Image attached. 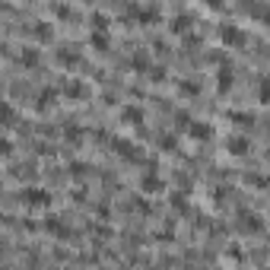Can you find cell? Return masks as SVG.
Returning a JSON list of instances; mask_svg holds the SVG:
<instances>
[{
    "instance_id": "cell-1",
    "label": "cell",
    "mask_w": 270,
    "mask_h": 270,
    "mask_svg": "<svg viewBox=\"0 0 270 270\" xmlns=\"http://www.w3.org/2000/svg\"><path fill=\"white\" fill-rule=\"evenodd\" d=\"M19 197H22L29 207H48V204H51V194H48V191H41V188H25Z\"/></svg>"
},
{
    "instance_id": "cell-2",
    "label": "cell",
    "mask_w": 270,
    "mask_h": 270,
    "mask_svg": "<svg viewBox=\"0 0 270 270\" xmlns=\"http://www.w3.org/2000/svg\"><path fill=\"white\" fill-rule=\"evenodd\" d=\"M64 92L70 95V99H86V95H89V89H86L80 80H67L64 83Z\"/></svg>"
},
{
    "instance_id": "cell-3",
    "label": "cell",
    "mask_w": 270,
    "mask_h": 270,
    "mask_svg": "<svg viewBox=\"0 0 270 270\" xmlns=\"http://www.w3.org/2000/svg\"><path fill=\"white\" fill-rule=\"evenodd\" d=\"M220 38L226 41V45H235V41H242L245 35H242L239 25H223V29H220Z\"/></svg>"
},
{
    "instance_id": "cell-4",
    "label": "cell",
    "mask_w": 270,
    "mask_h": 270,
    "mask_svg": "<svg viewBox=\"0 0 270 270\" xmlns=\"http://www.w3.org/2000/svg\"><path fill=\"white\" fill-rule=\"evenodd\" d=\"M13 121H16V108H13L6 99H0V127L13 124Z\"/></svg>"
},
{
    "instance_id": "cell-5",
    "label": "cell",
    "mask_w": 270,
    "mask_h": 270,
    "mask_svg": "<svg viewBox=\"0 0 270 270\" xmlns=\"http://www.w3.org/2000/svg\"><path fill=\"white\" fill-rule=\"evenodd\" d=\"M19 60H22L25 67H38L41 51H38V48H22V51H19Z\"/></svg>"
},
{
    "instance_id": "cell-6",
    "label": "cell",
    "mask_w": 270,
    "mask_h": 270,
    "mask_svg": "<svg viewBox=\"0 0 270 270\" xmlns=\"http://www.w3.org/2000/svg\"><path fill=\"white\" fill-rule=\"evenodd\" d=\"M191 137H200V140H207V137H210L213 134V130H210V124H207V121H191Z\"/></svg>"
},
{
    "instance_id": "cell-7",
    "label": "cell",
    "mask_w": 270,
    "mask_h": 270,
    "mask_svg": "<svg viewBox=\"0 0 270 270\" xmlns=\"http://www.w3.org/2000/svg\"><path fill=\"white\" fill-rule=\"evenodd\" d=\"M45 229H48L51 235H57V239H67V235H70V232H67V226L60 223V220H54V216H51V220H45Z\"/></svg>"
},
{
    "instance_id": "cell-8",
    "label": "cell",
    "mask_w": 270,
    "mask_h": 270,
    "mask_svg": "<svg viewBox=\"0 0 270 270\" xmlns=\"http://www.w3.org/2000/svg\"><path fill=\"white\" fill-rule=\"evenodd\" d=\"M32 35H35V38H41V41H51L54 29H51V22H35V25H32Z\"/></svg>"
},
{
    "instance_id": "cell-9",
    "label": "cell",
    "mask_w": 270,
    "mask_h": 270,
    "mask_svg": "<svg viewBox=\"0 0 270 270\" xmlns=\"http://www.w3.org/2000/svg\"><path fill=\"white\" fill-rule=\"evenodd\" d=\"M140 188L143 191H162V181H159V175H153V172H150V175H143Z\"/></svg>"
},
{
    "instance_id": "cell-10",
    "label": "cell",
    "mask_w": 270,
    "mask_h": 270,
    "mask_svg": "<svg viewBox=\"0 0 270 270\" xmlns=\"http://www.w3.org/2000/svg\"><path fill=\"white\" fill-rule=\"evenodd\" d=\"M76 60H80V57H76L73 51H67V48L57 51V64H76Z\"/></svg>"
},
{
    "instance_id": "cell-11",
    "label": "cell",
    "mask_w": 270,
    "mask_h": 270,
    "mask_svg": "<svg viewBox=\"0 0 270 270\" xmlns=\"http://www.w3.org/2000/svg\"><path fill=\"white\" fill-rule=\"evenodd\" d=\"M229 150H232L235 156H242V153H245V150H248V143H245V140H242V137H232V140H229Z\"/></svg>"
},
{
    "instance_id": "cell-12",
    "label": "cell",
    "mask_w": 270,
    "mask_h": 270,
    "mask_svg": "<svg viewBox=\"0 0 270 270\" xmlns=\"http://www.w3.org/2000/svg\"><path fill=\"white\" fill-rule=\"evenodd\" d=\"M89 45H95V48H108V35H105V32H95V35H89Z\"/></svg>"
},
{
    "instance_id": "cell-13",
    "label": "cell",
    "mask_w": 270,
    "mask_h": 270,
    "mask_svg": "<svg viewBox=\"0 0 270 270\" xmlns=\"http://www.w3.org/2000/svg\"><path fill=\"white\" fill-rule=\"evenodd\" d=\"M124 118H127V121H143V111L134 108V105H127V108H124Z\"/></svg>"
},
{
    "instance_id": "cell-14",
    "label": "cell",
    "mask_w": 270,
    "mask_h": 270,
    "mask_svg": "<svg viewBox=\"0 0 270 270\" xmlns=\"http://www.w3.org/2000/svg\"><path fill=\"white\" fill-rule=\"evenodd\" d=\"M51 99H54V89H45V92H38V105H51Z\"/></svg>"
},
{
    "instance_id": "cell-15",
    "label": "cell",
    "mask_w": 270,
    "mask_h": 270,
    "mask_svg": "<svg viewBox=\"0 0 270 270\" xmlns=\"http://www.w3.org/2000/svg\"><path fill=\"white\" fill-rule=\"evenodd\" d=\"M54 13H57V16H73V10H70V6H60V3L54 6Z\"/></svg>"
},
{
    "instance_id": "cell-16",
    "label": "cell",
    "mask_w": 270,
    "mask_h": 270,
    "mask_svg": "<svg viewBox=\"0 0 270 270\" xmlns=\"http://www.w3.org/2000/svg\"><path fill=\"white\" fill-rule=\"evenodd\" d=\"M99 270H108V267H99Z\"/></svg>"
}]
</instances>
